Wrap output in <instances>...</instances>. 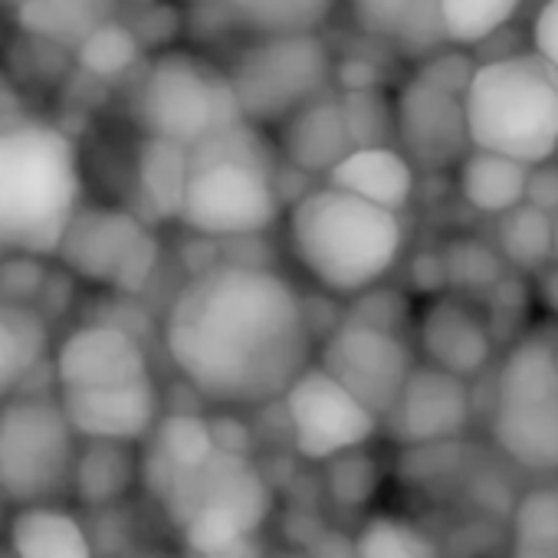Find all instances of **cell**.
Returning <instances> with one entry per match:
<instances>
[{"label": "cell", "instance_id": "cell-20", "mask_svg": "<svg viewBox=\"0 0 558 558\" xmlns=\"http://www.w3.org/2000/svg\"><path fill=\"white\" fill-rule=\"evenodd\" d=\"M493 444L506 460L532 473L558 470V398L493 404Z\"/></svg>", "mask_w": 558, "mask_h": 558}, {"label": "cell", "instance_id": "cell-1", "mask_svg": "<svg viewBox=\"0 0 558 558\" xmlns=\"http://www.w3.org/2000/svg\"><path fill=\"white\" fill-rule=\"evenodd\" d=\"M165 352L184 385L217 408L276 401L313 362L303 296L269 266L217 263L194 272L165 316Z\"/></svg>", "mask_w": 558, "mask_h": 558}, {"label": "cell", "instance_id": "cell-11", "mask_svg": "<svg viewBox=\"0 0 558 558\" xmlns=\"http://www.w3.org/2000/svg\"><path fill=\"white\" fill-rule=\"evenodd\" d=\"M279 398L296 453L313 463L365 447L381 427V421L316 362H310Z\"/></svg>", "mask_w": 558, "mask_h": 558}, {"label": "cell", "instance_id": "cell-32", "mask_svg": "<svg viewBox=\"0 0 558 558\" xmlns=\"http://www.w3.org/2000/svg\"><path fill=\"white\" fill-rule=\"evenodd\" d=\"M525 0H437L447 47H483L519 14Z\"/></svg>", "mask_w": 558, "mask_h": 558}, {"label": "cell", "instance_id": "cell-36", "mask_svg": "<svg viewBox=\"0 0 558 558\" xmlns=\"http://www.w3.org/2000/svg\"><path fill=\"white\" fill-rule=\"evenodd\" d=\"M355 558H437L434 542L404 519L375 515L355 538Z\"/></svg>", "mask_w": 558, "mask_h": 558}, {"label": "cell", "instance_id": "cell-30", "mask_svg": "<svg viewBox=\"0 0 558 558\" xmlns=\"http://www.w3.org/2000/svg\"><path fill=\"white\" fill-rule=\"evenodd\" d=\"M220 4L253 37L319 34L336 11V0H220Z\"/></svg>", "mask_w": 558, "mask_h": 558}, {"label": "cell", "instance_id": "cell-44", "mask_svg": "<svg viewBox=\"0 0 558 558\" xmlns=\"http://www.w3.org/2000/svg\"><path fill=\"white\" fill-rule=\"evenodd\" d=\"M551 263H558V214L551 217Z\"/></svg>", "mask_w": 558, "mask_h": 558}, {"label": "cell", "instance_id": "cell-13", "mask_svg": "<svg viewBox=\"0 0 558 558\" xmlns=\"http://www.w3.org/2000/svg\"><path fill=\"white\" fill-rule=\"evenodd\" d=\"M395 135L401 151L411 158L417 168H450L470 151V135H466V116H463V99L421 80L411 76L395 102Z\"/></svg>", "mask_w": 558, "mask_h": 558}, {"label": "cell", "instance_id": "cell-46", "mask_svg": "<svg viewBox=\"0 0 558 558\" xmlns=\"http://www.w3.org/2000/svg\"><path fill=\"white\" fill-rule=\"evenodd\" d=\"M8 4H11V8H14V11H17V8H21V4H24V0H8Z\"/></svg>", "mask_w": 558, "mask_h": 558}, {"label": "cell", "instance_id": "cell-24", "mask_svg": "<svg viewBox=\"0 0 558 558\" xmlns=\"http://www.w3.org/2000/svg\"><path fill=\"white\" fill-rule=\"evenodd\" d=\"M525 181H529V165L486 151V148H470L457 161V191L473 207L476 214L499 217L509 207L525 201Z\"/></svg>", "mask_w": 558, "mask_h": 558}, {"label": "cell", "instance_id": "cell-15", "mask_svg": "<svg viewBox=\"0 0 558 558\" xmlns=\"http://www.w3.org/2000/svg\"><path fill=\"white\" fill-rule=\"evenodd\" d=\"M148 375L151 362L145 345L129 329L112 323H86L73 329L53 355L57 391L112 388Z\"/></svg>", "mask_w": 558, "mask_h": 558}, {"label": "cell", "instance_id": "cell-37", "mask_svg": "<svg viewBox=\"0 0 558 558\" xmlns=\"http://www.w3.org/2000/svg\"><path fill=\"white\" fill-rule=\"evenodd\" d=\"M339 102L355 145H388V132L395 135V109L375 86L349 89Z\"/></svg>", "mask_w": 558, "mask_h": 558}, {"label": "cell", "instance_id": "cell-28", "mask_svg": "<svg viewBox=\"0 0 558 558\" xmlns=\"http://www.w3.org/2000/svg\"><path fill=\"white\" fill-rule=\"evenodd\" d=\"M138 197L151 220H178L184 181H187V148L168 138L145 135L138 148Z\"/></svg>", "mask_w": 558, "mask_h": 558}, {"label": "cell", "instance_id": "cell-17", "mask_svg": "<svg viewBox=\"0 0 558 558\" xmlns=\"http://www.w3.org/2000/svg\"><path fill=\"white\" fill-rule=\"evenodd\" d=\"M417 345L427 365L470 381L493 362L496 339L486 316H480L466 300L457 293H437L417 319Z\"/></svg>", "mask_w": 558, "mask_h": 558}, {"label": "cell", "instance_id": "cell-33", "mask_svg": "<svg viewBox=\"0 0 558 558\" xmlns=\"http://www.w3.org/2000/svg\"><path fill=\"white\" fill-rule=\"evenodd\" d=\"M76 60L96 80H119L129 70H135V63L142 60V44H138L135 31H129L125 24H119L112 17V21L99 24L76 47Z\"/></svg>", "mask_w": 558, "mask_h": 558}, {"label": "cell", "instance_id": "cell-6", "mask_svg": "<svg viewBox=\"0 0 558 558\" xmlns=\"http://www.w3.org/2000/svg\"><path fill=\"white\" fill-rule=\"evenodd\" d=\"M194 555L243 551L272 512V489L250 453L217 447L158 496Z\"/></svg>", "mask_w": 558, "mask_h": 558}, {"label": "cell", "instance_id": "cell-19", "mask_svg": "<svg viewBox=\"0 0 558 558\" xmlns=\"http://www.w3.org/2000/svg\"><path fill=\"white\" fill-rule=\"evenodd\" d=\"M329 184L401 214L417 191V168L395 145H355L329 174Z\"/></svg>", "mask_w": 558, "mask_h": 558}, {"label": "cell", "instance_id": "cell-41", "mask_svg": "<svg viewBox=\"0 0 558 558\" xmlns=\"http://www.w3.org/2000/svg\"><path fill=\"white\" fill-rule=\"evenodd\" d=\"M532 53H538L545 63L558 70V0H542L532 27H529Z\"/></svg>", "mask_w": 558, "mask_h": 558}, {"label": "cell", "instance_id": "cell-12", "mask_svg": "<svg viewBox=\"0 0 558 558\" xmlns=\"http://www.w3.org/2000/svg\"><path fill=\"white\" fill-rule=\"evenodd\" d=\"M316 365L381 421L414 368V352L401 332L345 319L323 339Z\"/></svg>", "mask_w": 558, "mask_h": 558}, {"label": "cell", "instance_id": "cell-43", "mask_svg": "<svg viewBox=\"0 0 558 558\" xmlns=\"http://www.w3.org/2000/svg\"><path fill=\"white\" fill-rule=\"evenodd\" d=\"M538 276V300L545 303L548 313L558 316V263H548Z\"/></svg>", "mask_w": 558, "mask_h": 558}, {"label": "cell", "instance_id": "cell-35", "mask_svg": "<svg viewBox=\"0 0 558 558\" xmlns=\"http://www.w3.org/2000/svg\"><path fill=\"white\" fill-rule=\"evenodd\" d=\"M440 263H444L447 287L460 290V293H489L502 279V266H506L493 246H486L473 236L453 240L440 253Z\"/></svg>", "mask_w": 558, "mask_h": 558}, {"label": "cell", "instance_id": "cell-39", "mask_svg": "<svg viewBox=\"0 0 558 558\" xmlns=\"http://www.w3.org/2000/svg\"><path fill=\"white\" fill-rule=\"evenodd\" d=\"M473 70H476V63L463 53V47H453V50L424 53V63H421V70L414 76H421V80H427V83H434V86H440V89L463 99Z\"/></svg>", "mask_w": 558, "mask_h": 558}, {"label": "cell", "instance_id": "cell-21", "mask_svg": "<svg viewBox=\"0 0 558 558\" xmlns=\"http://www.w3.org/2000/svg\"><path fill=\"white\" fill-rule=\"evenodd\" d=\"M145 440H148V450L138 460V480L145 483V489L155 499L171 486V480L178 473L197 466L201 460H207L217 450L214 424L207 417L187 414V411L161 414Z\"/></svg>", "mask_w": 558, "mask_h": 558}, {"label": "cell", "instance_id": "cell-31", "mask_svg": "<svg viewBox=\"0 0 558 558\" xmlns=\"http://www.w3.org/2000/svg\"><path fill=\"white\" fill-rule=\"evenodd\" d=\"M496 253L519 272H542L551 263V214L522 201L496 217Z\"/></svg>", "mask_w": 558, "mask_h": 558}, {"label": "cell", "instance_id": "cell-27", "mask_svg": "<svg viewBox=\"0 0 558 558\" xmlns=\"http://www.w3.org/2000/svg\"><path fill=\"white\" fill-rule=\"evenodd\" d=\"M116 4L119 0H24L14 17L24 34L76 50L99 24L116 17Z\"/></svg>", "mask_w": 558, "mask_h": 558}, {"label": "cell", "instance_id": "cell-10", "mask_svg": "<svg viewBox=\"0 0 558 558\" xmlns=\"http://www.w3.org/2000/svg\"><path fill=\"white\" fill-rule=\"evenodd\" d=\"M158 253V240L142 214L83 204L60 240L57 259L89 287L135 296L151 283Z\"/></svg>", "mask_w": 558, "mask_h": 558}, {"label": "cell", "instance_id": "cell-22", "mask_svg": "<svg viewBox=\"0 0 558 558\" xmlns=\"http://www.w3.org/2000/svg\"><path fill=\"white\" fill-rule=\"evenodd\" d=\"M14 558H96L86 525L63 506L27 502L8 519Z\"/></svg>", "mask_w": 558, "mask_h": 558}, {"label": "cell", "instance_id": "cell-29", "mask_svg": "<svg viewBox=\"0 0 558 558\" xmlns=\"http://www.w3.org/2000/svg\"><path fill=\"white\" fill-rule=\"evenodd\" d=\"M47 352V329L27 306L0 293V401L24 391Z\"/></svg>", "mask_w": 558, "mask_h": 558}, {"label": "cell", "instance_id": "cell-23", "mask_svg": "<svg viewBox=\"0 0 558 558\" xmlns=\"http://www.w3.org/2000/svg\"><path fill=\"white\" fill-rule=\"evenodd\" d=\"M352 17L362 34L411 53H430L447 44L437 0H352Z\"/></svg>", "mask_w": 558, "mask_h": 558}, {"label": "cell", "instance_id": "cell-8", "mask_svg": "<svg viewBox=\"0 0 558 558\" xmlns=\"http://www.w3.org/2000/svg\"><path fill=\"white\" fill-rule=\"evenodd\" d=\"M80 437L60 398L24 395L0 401V496L14 506L53 502L73 483Z\"/></svg>", "mask_w": 558, "mask_h": 558}, {"label": "cell", "instance_id": "cell-40", "mask_svg": "<svg viewBox=\"0 0 558 558\" xmlns=\"http://www.w3.org/2000/svg\"><path fill=\"white\" fill-rule=\"evenodd\" d=\"M352 300L359 303L352 319L368 323V326H381V329H391V332H401V326H404V319L411 313L408 300L398 290H385L381 283L359 293V296H352Z\"/></svg>", "mask_w": 558, "mask_h": 558}, {"label": "cell", "instance_id": "cell-2", "mask_svg": "<svg viewBox=\"0 0 558 558\" xmlns=\"http://www.w3.org/2000/svg\"><path fill=\"white\" fill-rule=\"evenodd\" d=\"M287 246L313 287L352 300L398 266L404 223L401 214L326 181L287 210Z\"/></svg>", "mask_w": 558, "mask_h": 558}, {"label": "cell", "instance_id": "cell-25", "mask_svg": "<svg viewBox=\"0 0 558 558\" xmlns=\"http://www.w3.org/2000/svg\"><path fill=\"white\" fill-rule=\"evenodd\" d=\"M558 398V345L542 336H522L506 352L496 385L493 404H519V401H545Z\"/></svg>", "mask_w": 558, "mask_h": 558}, {"label": "cell", "instance_id": "cell-42", "mask_svg": "<svg viewBox=\"0 0 558 558\" xmlns=\"http://www.w3.org/2000/svg\"><path fill=\"white\" fill-rule=\"evenodd\" d=\"M525 201L535 204L545 214H558V158H545L538 165H529L525 181Z\"/></svg>", "mask_w": 558, "mask_h": 558}, {"label": "cell", "instance_id": "cell-7", "mask_svg": "<svg viewBox=\"0 0 558 558\" xmlns=\"http://www.w3.org/2000/svg\"><path fill=\"white\" fill-rule=\"evenodd\" d=\"M135 116L145 135L184 148L243 119L227 73L191 50L151 57L135 89Z\"/></svg>", "mask_w": 558, "mask_h": 558}, {"label": "cell", "instance_id": "cell-26", "mask_svg": "<svg viewBox=\"0 0 558 558\" xmlns=\"http://www.w3.org/2000/svg\"><path fill=\"white\" fill-rule=\"evenodd\" d=\"M138 483V457L132 453V444L116 440H80L76 463H73V483L80 502L86 506H112Z\"/></svg>", "mask_w": 558, "mask_h": 558}, {"label": "cell", "instance_id": "cell-18", "mask_svg": "<svg viewBox=\"0 0 558 558\" xmlns=\"http://www.w3.org/2000/svg\"><path fill=\"white\" fill-rule=\"evenodd\" d=\"M279 151L283 158L310 174H329L352 148V135L345 125V112L342 102L332 96H319L313 102H306L303 109H296L287 122H279Z\"/></svg>", "mask_w": 558, "mask_h": 558}, {"label": "cell", "instance_id": "cell-16", "mask_svg": "<svg viewBox=\"0 0 558 558\" xmlns=\"http://www.w3.org/2000/svg\"><path fill=\"white\" fill-rule=\"evenodd\" d=\"M57 398L80 440L138 444L161 417V391L155 375L112 388L57 391Z\"/></svg>", "mask_w": 558, "mask_h": 558}, {"label": "cell", "instance_id": "cell-9", "mask_svg": "<svg viewBox=\"0 0 558 558\" xmlns=\"http://www.w3.org/2000/svg\"><path fill=\"white\" fill-rule=\"evenodd\" d=\"M240 116L253 125H279L319 99L332 80V53L319 34L256 37L227 73Z\"/></svg>", "mask_w": 558, "mask_h": 558}, {"label": "cell", "instance_id": "cell-38", "mask_svg": "<svg viewBox=\"0 0 558 558\" xmlns=\"http://www.w3.org/2000/svg\"><path fill=\"white\" fill-rule=\"evenodd\" d=\"M329 463V493L339 506H365L378 489V466L365 447L345 450Z\"/></svg>", "mask_w": 558, "mask_h": 558}, {"label": "cell", "instance_id": "cell-5", "mask_svg": "<svg viewBox=\"0 0 558 558\" xmlns=\"http://www.w3.org/2000/svg\"><path fill=\"white\" fill-rule=\"evenodd\" d=\"M470 148L538 165L558 155V70L538 53L476 63L463 93Z\"/></svg>", "mask_w": 558, "mask_h": 558}, {"label": "cell", "instance_id": "cell-4", "mask_svg": "<svg viewBox=\"0 0 558 558\" xmlns=\"http://www.w3.org/2000/svg\"><path fill=\"white\" fill-rule=\"evenodd\" d=\"M178 220L207 240L259 236L283 220L276 161L259 125L240 119L187 148Z\"/></svg>", "mask_w": 558, "mask_h": 558}, {"label": "cell", "instance_id": "cell-34", "mask_svg": "<svg viewBox=\"0 0 558 558\" xmlns=\"http://www.w3.org/2000/svg\"><path fill=\"white\" fill-rule=\"evenodd\" d=\"M515 548L522 558H558V489H532L519 499Z\"/></svg>", "mask_w": 558, "mask_h": 558}, {"label": "cell", "instance_id": "cell-14", "mask_svg": "<svg viewBox=\"0 0 558 558\" xmlns=\"http://www.w3.org/2000/svg\"><path fill=\"white\" fill-rule=\"evenodd\" d=\"M470 385L437 365H414L398 401L381 417L395 440L408 447H437L460 437L470 424Z\"/></svg>", "mask_w": 558, "mask_h": 558}, {"label": "cell", "instance_id": "cell-3", "mask_svg": "<svg viewBox=\"0 0 558 558\" xmlns=\"http://www.w3.org/2000/svg\"><path fill=\"white\" fill-rule=\"evenodd\" d=\"M80 207L83 158L63 129L37 119L0 129V253L57 256Z\"/></svg>", "mask_w": 558, "mask_h": 558}, {"label": "cell", "instance_id": "cell-45", "mask_svg": "<svg viewBox=\"0 0 558 558\" xmlns=\"http://www.w3.org/2000/svg\"><path fill=\"white\" fill-rule=\"evenodd\" d=\"M197 558H250L246 551H217V555H197Z\"/></svg>", "mask_w": 558, "mask_h": 558}]
</instances>
